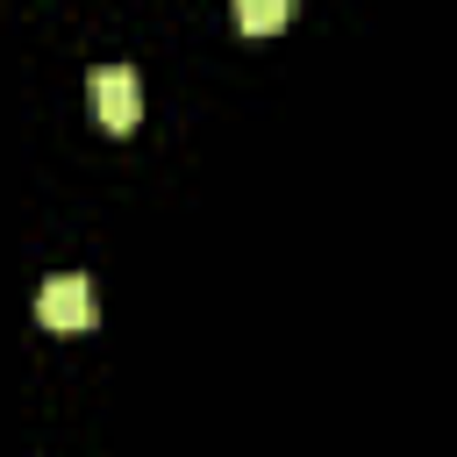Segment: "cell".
<instances>
[{
	"label": "cell",
	"mask_w": 457,
	"mask_h": 457,
	"mask_svg": "<svg viewBox=\"0 0 457 457\" xmlns=\"http://www.w3.org/2000/svg\"><path fill=\"white\" fill-rule=\"evenodd\" d=\"M93 278L86 271H50L43 293H36V321L43 328H93Z\"/></svg>",
	"instance_id": "1"
},
{
	"label": "cell",
	"mask_w": 457,
	"mask_h": 457,
	"mask_svg": "<svg viewBox=\"0 0 457 457\" xmlns=\"http://www.w3.org/2000/svg\"><path fill=\"white\" fill-rule=\"evenodd\" d=\"M293 21V0H236V29L243 36H271Z\"/></svg>",
	"instance_id": "3"
},
{
	"label": "cell",
	"mask_w": 457,
	"mask_h": 457,
	"mask_svg": "<svg viewBox=\"0 0 457 457\" xmlns=\"http://www.w3.org/2000/svg\"><path fill=\"white\" fill-rule=\"evenodd\" d=\"M86 86H93V114H100V129L129 136V129L143 121V86H136V71H129V64H100Z\"/></svg>",
	"instance_id": "2"
}]
</instances>
